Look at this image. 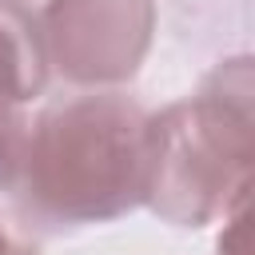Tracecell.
Wrapping results in <instances>:
<instances>
[{
    "label": "cell",
    "mask_w": 255,
    "mask_h": 255,
    "mask_svg": "<svg viewBox=\"0 0 255 255\" xmlns=\"http://www.w3.org/2000/svg\"><path fill=\"white\" fill-rule=\"evenodd\" d=\"M147 171L151 112L124 92H84L32 120L12 191L28 219L64 231L135 211L147 199Z\"/></svg>",
    "instance_id": "obj_1"
},
{
    "label": "cell",
    "mask_w": 255,
    "mask_h": 255,
    "mask_svg": "<svg viewBox=\"0 0 255 255\" xmlns=\"http://www.w3.org/2000/svg\"><path fill=\"white\" fill-rule=\"evenodd\" d=\"M255 135L251 60L235 56L203 76L195 96L151 112L147 207L175 227H203L247 203Z\"/></svg>",
    "instance_id": "obj_2"
},
{
    "label": "cell",
    "mask_w": 255,
    "mask_h": 255,
    "mask_svg": "<svg viewBox=\"0 0 255 255\" xmlns=\"http://www.w3.org/2000/svg\"><path fill=\"white\" fill-rule=\"evenodd\" d=\"M40 32L48 68L68 84L112 88L139 72L155 32V0H48Z\"/></svg>",
    "instance_id": "obj_3"
},
{
    "label": "cell",
    "mask_w": 255,
    "mask_h": 255,
    "mask_svg": "<svg viewBox=\"0 0 255 255\" xmlns=\"http://www.w3.org/2000/svg\"><path fill=\"white\" fill-rule=\"evenodd\" d=\"M48 84V52L40 16L20 0H0V96L28 104Z\"/></svg>",
    "instance_id": "obj_4"
},
{
    "label": "cell",
    "mask_w": 255,
    "mask_h": 255,
    "mask_svg": "<svg viewBox=\"0 0 255 255\" xmlns=\"http://www.w3.org/2000/svg\"><path fill=\"white\" fill-rule=\"evenodd\" d=\"M28 128H32V120L24 116V104L0 96V191H12L20 179Z\"/></svg>",
    "instance_id": "obj_5"
},
{
    "label": "cell",
    "mask_w": 255,
    "mask_h": 255,
    "mask_svg": "<svg viewBox=\"0 0 255 255\" xmlns=\"http://www.w3.org/2000/svg\"><path fill=\"white\" fill-rule=\"evenodd\" d=\"M243 247H247V203L231 211V227L219 239V255H243Z\"/></svg>",
    "instance_id": "obj_6"
},
{
    "label": "cell",
    "mask_w": 255,
    "mask_h": 255,
    "mask_svg": "<svg viewBox=\"0 0 255 255\" xmlns=\"http://www.w3.org/2000/svg\"><path fill=\"white\" fill-rule=\"evenodd\" d=\"M0 255H36V247L28 239H20L4 219H0Z\"/></svg>",
    "instance_id": "obj_7"
}]
</instances>
